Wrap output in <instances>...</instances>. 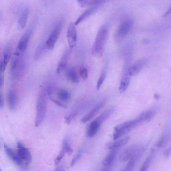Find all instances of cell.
<instances>
[{
	"label": "cell",
	"mask_w": 171,
	"mask_h": 171,
	"mask_svg": "<svg viewBox=\"0 0 171 171\" xmlns=\"http://www.w3.org/2000/svg\"><path fill=\"white\" fill-rule=\"evenodd\" d=\"M21 56L15 55L13 58L11 64V72L12 76L16 78L20 75L24 70L25 61Z\"/></svg>",
	"instance_id": "cell-6"
},
{
	"label": "cell",
	"mask_w": 171,
	"mask_h": 171,
	"mask_svg": "<svg viewBox=\"0 0 171 171\" xmlns=\"http://www.w3.org/2000/svg\"><path fill=\"white\" fill-rule=\"evenodd\" d=\"M102 171H108V168H106L104 169Z\"/></svg>",
	"instance_id": "cell-41"
},
{
	"label": "cell",
	"mask_w": 171,
	"mask_h": 171,
	"mask_svg": "<svg viewBox=\"0 0 171 171\" xmlns=\"http://www.w3.org/2000/svg\"><path fill=\"white\" fill-rule=\"evenodd\" d=\"M154 153V151L151 152L150 155L146 159L143 164H142L139 171H146L148 170L153 159Z\"/></svg>",
	"instance_id": "cell-28"
},
{
	"label": "cell",
	"mask_w": 171,
	"mask_h": 171,
	"mask_svg": "<svg viewBox=\"0 0 171 171\" xmlns=\"http://www.w3.org/2000/svg\"><path fill=\"white\" fill-rule=\"evenodd\" d=\"M145 60H141L137 61L128 69V72L130 76H134L138 74L144 67L146 63Z\"/></svg>",
	"instance_id": "cell-14"
},
{
	"label": "cell",
	"mask_w": 171,
	"mask_h": 171,
	"mask_svg": "<svg viewBox=\"0 0 171 171\" xmlns=\"http://www.w3.org/2000/svg\"><path fill=\"white\" fill-rule=\"evenodd\" d=\"M4 105V99L2 95L0 93V108H2L3 107Z\"/></svg>",
	"instance_id": "cell-37"
},
{
	"label": "cell",
	"mask_w": 171,
	"mask_h": 171,
	"mask_svg": "<svg viewBox=\"0 0 171 171\" xmlns=\"http://www.w3.org/2000/svg\"><path fill=\"white\" fill-rule=\"evenodd\" d=\"M158 109V107L155 106L150 109L148 111L142 113L140 115L143 117L144 121L149 122L150 121L157 113Z\"/></svg>",
	"instance_id": "cell-21"
},
{
	"label": "cell",
	"mask_w": 171,
	"mask_h": 171,
	"mask_svg": "<svg viewBox=\"0 0 171 171\" xmlns=\"http://www.w3.org/2000/svg\"><path fill=\"white\" fill-rule=\"evenodd\" d=\"M169 135L168 132L167 131H165L164 133V134L159 139L157 146L158 148H162V147L165 144L166 140L167 139Z\"/></svg>",
	"instance_id": "cell-30"
},
{
	"label": "cell",
	"mask_w": 171,
	"mask_h": 171,
	"mask_svg": "<svg viewBox=\"0 0 171 171\" xmlns=\"http://www.w3.org/2000/svg\"><path fill=\"white\" fill-rule=\"evenodd\" d=\"M139 149V147L137 145L130 146L123 151L120 157V160L122 162H125L130 159Z\"/></svg>",
	"instance_id": "cell-11"
},
{
	"label": "cell",
	"mask_w": 171,
	"mask_h": 171,
	"mask_svg": "<svg viewBox=\"0 0 171 171\" xmlns=\"http://www.w3.org/2000/svg\"><path fill=\"white\" fill-rule=\"evenodd\" d=\"M63 169V167L61 166V167H60L57 169H56L55 171H62Z\"/></svg>",
	"instance_id": "cell-40"
},
{
	"label": "cell",
	"mask_w": 171,
	"mask_h": 171,
	"mask_svg": "<svg viewBox=\"0 0 171 171\" xmlns=\"http://www.w3.org/2000/svg\"><path fill=\"white\" fill-rule=\"evenodd\" d=\"M47 91L45 89L42 90L38 98L36 107V113L35 125L39 126L44 120L47 106Z\"/></svg>",
	"instance_id": "cell-3"
},
{
	"label": "cell",
	"mask_w": 171,
	"mask_h": 171,
	"mask_svg": "<svg viewBox=\"0 0 171 171\" xmlns=\"http://www.w3.org/2000/svg\"><path fill=\"white\" fill-rule=\"evenodd\" d=\"M46 91L51 101L56 105L64 108L67 106L70 96L67 90L51 86Z\"/></svg>",
	"instance_id": "cell-2"
},
{
	"label": "cell",
	"mask_w": 171,
	"mask_h": 171,
	"mask_svg": "<svg viewBox=\"0 0 171 171\" xmlns=\"http://www.w3.org/2000/svg\"><path fill=\"white\" fill-rule=\"evenodd\" d=\"M100 6V5H99ZM99 6H97L90 8L85 11L81 15L76 21L75 24L76 26L77 25L81 22H83L86 18L91 16L96 11Z\"/></svg>",
	"instance_id": "cell-20"
},
{
	"label": "cell",
	"mask_w": 171,
	"mask_h": 171,
	"mask_svg": "<svg viewBox=\"0 0 171 171\" xmlns=\"http://www.w3.org/2000/svg\"><path fill=\"white\" fill-rule=\"evenodd\" d=\"M115 111V108L112 107L109 108L101 114L95 120L101 125L112 115Z\"/></svg>",
	"instance_id": "cell-22"
},
{
	"label": "cell",
	"mask_w": 171,
	"mask_h": 171,
	"mask_svg": "<svg viewBox=\"0 0 171 171\" xmlns=\"http://www.w3.org/2000/svg\"><path fill=\"white\" fill-rule=\"evenodd\" d=\"M171 12L170 8L169 9V10L164 14V17H166L168 16L169 14H170Z\"/></svg>",
	"instance_id": "cell-39"
},
{
	"label": "cell",
	"mask_w": 171,
	"mask_h": 171,
	"mask_svg": "<svg viewBox=\"0 0 171 171\" xmlns=\"http://www.w3.org/2000/svg\"><path fill=\"white\" fill-rule=\"evenodd\" d=\"M7 101L9 108L12 110H14L17 106V97L16 94L13 90H10L8 94Z\"/></svg>",
	"instance_id": "cell-23"
},
{
	"label": "cell",
	"mask_w": 171,
	"mask_h": 171,
	"mask_svg": "<svg viewBox=\"0 0 171 171\" xmlns=\"http://www.w3.org/2000/svg\"><path fill=\"white\" fill-rule=\"evenodd\" d=\"M154 97L156 99L158 100L159 99L160 96L159 94L156 93L154 94Z\"/></svg>",
	"instance_id": "cell-38"
},
{
	"label": "cell",
	"mask_w": 171,
	"mask_h": 171,
	"mask_svg": "<svg viewBox=\"0 0 171 171\" xmlns=\"http://www.w3.org/2000/svg\"><path fill=\"white\" fill-rule=\"evenodd\" d=\"M66 77L70 81L75 83L79 82V78L76 71L75 68L69 69L66 73Z\"/></svg>",
	"instance_id": "cell-25"
},
{
	"label": "cell",
	"mask_w": 171,
	"mask_h": 171,
	"mask_svg": "<svg viewBox=\"0 0 171 171\" xmlns=\"http://www.w3.org/2000/svg\"><path fill=\"white\" fill-rule=\"evenodd\" d=\"M62 149L65 151L66 153L69 155H71L73 153V150L69 144L67 139H65L63 142Z\"/></svg>",
	"instance_id": "cell-29"
},
{
	"label": "cell",
	"mask_w": 171,
	"mask_h": 171,
	"mask_svg": "<svg viewBox=\"0 0 171 171\" xmlns=\"http://www.w3.org/2000/svg\"><path fill=\"white\" fill-rule=\"evenodd\" d=\"M29 12V9L27 7L23 8L21 11L18 22V26L21 29H23L26 26Z\"/></svg>",
	"instance_id": "cell-17"
},
{
	"label": "cell",
	"mask_w": 171,
	"mask_h": 171,
	"mask_svg": "<svg viewBox=\"0 0 171 171\" xmlns=\"http://www.w3.org/2000/svg\"><path fill=\"white\" fill-rule=\"evenodd\" d=\"M62 23L60 22L54 28L46 42V47L47 49L52 50L54 49L62 29Z\"/></svg>",
	"instance_id": "cell-8"
},
{
	"label": "cell",
	"mask_w": 171,
	"mask_h": 171,
	"mask_svg": "<svg viewBox=\"0 0 171 171\" xmlns=\"http://www.w3.org/2000/svg\"><path fill=\"white\" fill-rule=\"evenodd\" d=\"M31 33V29H29L22 36L18 42L14 55L21 56L25 53L27 48Z\"/></svg>",
	"instance_id": "cell-9"
},
{
	"label": "cell",
	"mask_w": 171,
	"mask_h": 171,
	"mask_svg": "<svg viewBox=\"0 0 171 171\" xmlns=\"http://www.w3.org/2000/svg\"><path fill=\"white\" fill-rule=\"evenodd\" d=\"M65 154H66V153L65 151L62 148L59 154L55 160V164L56 165H57L59 164L61 161L62 160L64 157Z\"/></svg>",
	"instance_id": "cell-34"
},
{
	"label": "cell",
	"mask_w": 171,
	"mask_h": 171,
	"mask_svg": "<svg viewBox=\"0 0 171 171\" xmlns=\"http://www.w3.org/2000/svg\"><path fill=\"white\" fill-rule=\"evenodd\" d=\"M129 137L127 136L115 142L108 143L106 145V148L107 149L111 150L118 149L125 145L129 141Z\"/></svg>",
	"instance_id": "cell-15"
},
{
	"label": "cell",
	"mask_w": 171,
	"mask_h": 171,
	"mask_svg": "<svg viewBox=\"0 0 171 171\" xmlns=\"http://www.w3.org/2000/svg\"><path fill=\"white\" fill-rule=\"evenodd\" d=\"M4 148L5 150L6 153L9 158H10L17 165L18 164V160L17 152L12 149L9 148L7 145L5 144L4 145Z\"/></svg>",
	"instance_id": "cell-27"
},
{
	"label": "cell",
	"mask_w": 171,
	"mask_h": 171,
	"mask_svg": "<svg viewBox=\"0 0 171 171\" xmlns=\"http://www.w3.org/2000/svg\"><path fill=\"white\" fill-rule=\"evenodd\" d=\"M17 153L18 160L17 165L22 169H27L31 162L30 152L21 142H18Z\"/></svg>",
	"instance_id": "cell-5"
},
{
	"label": "cell",
	"mask_w": 171,
	"mask_h": 171,
	"mask_svg": "<svg viewBox=\"0 0 171 171\" xmlns=\"http://www.w3.org/2000/svg\"><path fill=\"white\" fill-rule=\"evenodd\" d=\"M84 149H79L78 152L77 153L75 156L74 158L72 159L71 163V167H73L76 163H77V161L80 159L83 153Z\"/></svg>",
	"instance_id": "cell-31"
},
{
	"label": "cell",
	"mask_w": 171,
	"mask_h": 171,
	"mask_svg": "<svg viewBox=\"0 0 171 171\" xmlns=\"http://www.w3.org/2000/svg\"><path fill=\"white\" fill-rule=\"evenodd\" d=\"M103 2V1L100 0H81L78 1L80 6L82 7L99 6Z\"/></svg>",
	"instance_id": "cell-24"
},
{
	"label": "cell",
	"mask_w": 171,
	"mask_h": 171,
	"mask_svg": "<svg viewBox=\"0 0 171 171\" xmlns=\"http://www.w3.org/2000/svg\"><path fill=\"white\" fill-rule=\"evenodd\" d=\"M106 71L105 70L103 71L101 73L97 83L96 88L97 90H99L100 88L106 78Z\"/></svg>",
	"instance_id": "cell-32"
},
{
	"label": "cell",
	"mask_w": 171,
	"mask_h": 171,
	"mask_svg": "<svg viewBox=\"0 0 171 171\" xmlns=\"http://www.w3.org/2000/svg\"><path fill=\"white\" fill-rule=\"evenodd\" d=\"M108 34V28L106 25H103L100 28L92 47V54L93 56L96 57H100L102 56Z\"/></svg>",
	"instance_id": "cell-1"
},
{
	"label": "cell",
	"mask_w": 171,
	"mask_h": 171,
	"mask_svg": "<svg viewBox=\"0 0 171 171\" xmlns=\"http://www.w3.org/2000/svg\"><path fill=\"white\" fill-rule=\"evenodd\" d=\"M130 76L128 73V70H125L122 74L121 83L119 87L120 93L125 92L127 89L130 84Z\"/></svg>",
	"instance_id": "cell-13"
},
{
	"label": "cell",
	"mask_w": 171,
	"mask_h": 171,
	"mask_svg": "<svg viewBox=\"0 0 171 171\" xmlns=\"http://www.w3.org/2000/svg\"><path fill=\"white\" fill-rule=\"evenodd\" d=\"M69 55V50H66L60 60L57 68L56 72L57 74H60L66 67L68 63Z\"/></svg>",
	"instance_id": "cell-18"
},
{
	"label": "cell",
	"mask_w": 171,
	"mask_h": 171,
	"mask_svg": "<svg viewBox=\"0 0 171 171\" xmlns=\"http://www.w3.org/2000/svg\"><path fill=\"white\" fill-rule=\"evenodd\" d=\"M143 118L140 115L139 117L130 121L126 122L119 125L115 128L113 139L116 140L127 134L135 127L144 122Z\"/></svg>",
	"instance_id": "cell-4"
},
{
	"label": "cell",
	"mask_w": 171,
	"mask_h": 171,
	"mask_svg": "<svg viewBox=\"0 0 171 171\" xmlns=\"http://www.w3.org/2000/svg\"><path fill=\"white\" fill-rule=\"evenodd\" d=\"M12 47L11 43H8L4 46L3 63L5 69H6L12 56Z\"/></svg>",
	"instance_id": "cell-16"
},
{
	"label": "cell",
	"mask_w": 171,
	"mask_h": 171,
	"mask_svg": "<svg viewBox=\"0 0 171 171\" xmlns=\"http://www.w3.org/2000/svg\"><path fill=\"white\" fill-rule=\"evenodd\" d=\"M121 171H128L125 169H124L122 170Z\"/></svg>",
	"instance_id": "cell-42"
},
{
	"label": "cell",
	"mask_w": 171,
	"mask_h": 171,
	"mask_svg": "<svg viewBox=\"0 0 171 171\" xmlns=\"http://www.w3.org/2000/svg\"><path fill=\"white\" fill-rule=\"evenodd\" d=\"M107 102V100L104 99L98 103L91 111L82 118L81 122L86 123L91 120L105 106Z\"/></svg>",
	"instance_id": "cell-12"
},
{
	"label": "cell",
	"mask_w": 171,
	"mask_h": 171,
	"mask_svg": "<svg viewBox=\"0 0 171 171\" xmlns=\"http://www.w3.org/2000/svg\"><path fill=\"white\" fill-rule=\"evenodd\" d=\"M0 171H1V169H0Z\"/></svg>",
	"instance_id": "cell-43"
},
{
	"label": "cell",
	"mask_w": 171,
	"mask_h": 171,
	"mask_svg": "<svg viewBox=\"0 0 171 171\" xmlns=\"http://www.w3.org/2000/svg\"><path fill=\"white\" fill-rule=\"evenodd\" d=\"M5 69L4 67L3 61L0 60V87H1L3 84V79L2 73Z\"/></svg>",
	"instance_id": "cell-35"
},
{
	"label": "cell",
	"mask_w": 171,
	"mask_h": 171,
	"mask_svg": "<svg viewBox=\"0 0 171 171\" xmlns=\"http://www.w3.org/2000/svg\"><path fill=\"white\" fill-rule=\"evenodd\" d=\"M69 46L72 48L76 45L77 35L75 23L71 22L69 25L66 34Z\"/></svg>",
	"instance_id": "cell-10"
},
{
	"label": "cell",
	"mask_w": 171,
	"mask_h": 171,
	"mask_svg": "<svg viewBox=\"0 0 171 171\" xmlns=\"http://www.w3.org/2000/svg\"><path fill=\"white\" fill-rule=\"evenodd\" d=\"M101 125L95 120L89 125L87 129V134L89 137H92L96 135Z\"/></svg>",
	"instance_id": "cell-19"
},
{
	"label": "cell",
	"mask_w": 171,
	"mask_h": 171,
	"mask_svg": "<svg viewBox=\"0 0 171 171\" xmlns=\"http://www.w3.org/2000/svg\"><path fill=\"white\" fill-rule=\"evenodd\" d=\"M118 149L112 150L111 151L104 159L103 161V164L104 166H110L115 159L117 154Z\"/></svg>",
	"instance_id": "cell-26"
},
{
	"label": "cell",
	"mask_w": 171,
	"mask_h": 171,
	"mask_svg": "<svg viewBox=\"0 0 171 171\" xmlns=\"http://www.w3.org/2000/svg\"><path fill=\"white\" fill-rule=\"evenodd\" d=\"M133 25V21L130 19L123 21L118 28L115 35L117 42H120L126 37Z\"/></svg>",
	"instance_id": "cell-7"
},
{
	"label": "cell",
	"mask_w": 171,
	"mask_h": 171,
	"mask_svg": "<svg viewBox=\"0 0 171 171\" xmlns=\"http://www.w3.org/2000/svg\"><path fill=\"white\" fill-rule=\"evenodd\" d=\"M171 147H169V148L166 149L164 152V157L165 159H167L169 157L171 154Z\"/></svg>",
	"instance_id": "cell-36"
},
{
	"label": "cell",
	"mask_w": 171,
	"mask_h": 171,
	"mask_svg": "<svg viewBox=\"0 0 171 171\" xmlns=\"http://www.w3.org/2000/svg\"><path fill=\"white\" fill-rule=\"evenodd\" d=\"M80 75L83 79L85 80L88 77V71L87 69L84 67H81L79 70Z\"/></svg>",
	"instance_id": "cell-33"
}]
</instances>
